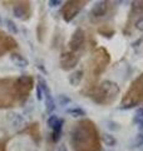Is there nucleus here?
I'll return each instance as SVG.
<instances>
[{
    "label": "nucleus",
    "mask_w": 143,
    "mask_h": 151,
    "mask_svg": "<svg viewBox=\"0 0 143 151\" xmlns=\"http://www.w3.org/2000/svg\"><path fill=\"white\" fill-rule=\"evenodd\" d=\"M34 87V79L30 76L18 78L0 79V108H9L15 105L23 106Z\"/></svg>",
    "instance_id": "obj_1"
},
{
    "label": "nucleus",
    "mask_w": 143,
    "mask_h": 151,
    "mask_svg": "<svg viewBox=\"0 0 143 151\" xmlns=\"http://www.w3.org/2000/svg\"><path fill=\"white\" fill-rule=\"evenodd\" d=\"M70 144L74 151H101L98 130L90 120L77 122L70 131Z\"/></svg>",
    "instance_id": "obj_2"
},
{
    "label": "nucleus",
    "mask_w": 143,
    "mask_h": 151,
    "mask_svg": "<svg viewBox=\"0 0 143 151\" xmlns=\"http://www.w3.org/2000/svg\"><path fill=\"white\" fill-rule=\"evenodd\" d=\"M111 57L106 48H98L93 52L88 62V74H87V87L83 89L84 94H92L97 88V82L102 73L107 69Z\"/></svg>",
    "instance_id": "obj_3"
},
{
    "label": "nucleus",
    "mask_w": 143,
    "mask_h": 151,
    "mask_svg": "<svg viewBox=\"0 0 143 151\" xmlns=\"http://www.w3.org/2000/svg\"><path fill=\"white\" fill-rule=\"evenodd\" d=\"M118 94H119V86L116 82L104 81L99 86H97V88L90 94V97L98 105L108 106L116 101Z\"/></svg>",
    "instance_id": "obj_4"
},
{
    "label": "nucleus",
    "mask_w": 143,
    "mask_h": 151,
    "mask_svg": "<svg viewBox=\"0 0 143 151\" xmlns=\"http://www.w3.org/2000/svg\"><path fill=\"white\" fill-rule=\"evenodd\" d=\"M143 105V73L132 82L129 89L123 96L121 108H132Z\"/></svg>",
    "instance_id": "obj_5"
},
{
    "label": "nucleus",
    "mask_w": 143,
    "mask_h": 151,
    "mask_svg": "<svg viewBox=\"0 0 143 151\" xmlns=\"http://www.w3.org/2000/svg\"><path fill=\"white\" fill-rule=\"evenodd\" d=\"M87 5V1H79V0H70L65 1V4L61 8V18L63 20L69 23L82 12V9Z\"/></svg>",
    "instance_id": "obj_6"
},
{
    "label": "nucleus",
    "mask_w": 143,
    "mask_h": 151,
    "mask_svg": "<svg viewBox=\"0 0 143 151\" xmlns=\"http://www.w3.org/2000/svg\"><path fill=\"white\" fill-rule=\"evenodd\" d=\"M70 52H78V53H83L84 47H85V33L83 29H75V32L72 34L70 40L68 43Z\"/></svg>",
    "instance_id": "obj_7"
},
{
    "label": "nucleus",
    "mask_w": 143,
    "mask_h": 151,
    "mask_svg": "<svg viewBox=\"0 0 143 151\" xmlns=\"http://www.w3.org/2000/svg\"><path fill=\"white\" fill-rule=\"evenodd\" d=\"M38 84L40 86L41 91H43V97L45 100V112L46 113H51L55 110V101H54V97L51 96V92H50V88L48 86V83L41 76H38Z\"/></svg>",
    "instance_id": "obj_8"
},
{
    "label": "nucleus",
    "mask_w": 143,
    "mask_h": 151,
    "mask_svg": "<svg viewBox=\"0 0 143 151\" xmlns=\"http://www.w3.org/2000/svg\"><path fill=\"white\" fill-rule=\"evenodd\" d=\"M83 53H78V52H65L60 57V67L64 70L73 69L75 65L79 63L80 58H82Z\"/></svg>",
    "instance_id": "obj_9"
},
{
    "label": "nucleus",
    "mask_w": 143,
    "mask_h": 151,
    "mask_svg": "<svg viewBox=\"0 0 143 151\" xmlns=\"http://www.w3.org/2000/svg\"><path fill=\"white\" fill-rule=\"evenodd\" d=\"M13 14L16 19L26 20L31 15V5L29 1H18L13 8Z\"/></svg>",
    "instance_id": "obj_10"
},
{
    "label": "nucleus",
    "mask_w": 143,
    "mask_h": 151,
    "mask_svg": "<svg viewBox=\"0 0 143 151\" xmlns=\"http://www.w3.org/2000/svg\"><path fill=\"white\" fill-rule=\"evenodd\" d=\"M16 47V40L11 35H8L6 33L0 30V57L8 53V52H13Z\"/></svg>",
    "instance_id": "obj_11"
},
{
    "label": "nucleus",
    "mask_w": 143,
    "mask_h": 151,
    "mask_svg": "<svg viewBox=\"0 0 143 151\" xmlns=\"http://www.w3.org/2000/svg\"><path fill=\"white\" fill-rule=\"evenodd\" d=\"M108 10V3L107 1H97L93 5L92 10H90V14L95 18H102L107 14Z\"/></svg>",
    "instance_id": "obj_12"
},
{
    "label": "nucleus",
    "mask_w": 143,
    "mask_h": 151,
    "mask_svg": "<svg viewBox=\"0 0 143 151\" xmlns=\"http://www.w3.org/2000/svg\"><path fill=\"white\" fill-rule=\"evenodd\" d=\"M24 132H26L28 135H30L33 140L36 141V144H39L40 141V131H39V124L35 122V124H31L30 126H28L26 129H24Z\"/></svg>",
    "instance_id": "obj_13"
},
{
    "label": "nucleus",
    "mask_w": 143,
    "mask_h": 151,
    "mask_svg": "<svg viewBox=\"0 0 143 151\" xmlns=\"http://www.w3.org/2000/svg\"><path fill=\"white\" fill-rule=\"evenodd\" d=\"M83 78H84V70L77 69L75 72H73V73L69 76L68 81H69V83H70L73 87H77V86H79V84L82 83Z\"/></svg>",
    "instance_id": "obj_14"
},
{
    "label": "nucleus",
    "mask_w": 143,
    "mask_h": 151,
    "mask_svg": "<svg viewBox=\"0 0 143 151\" xmlns=\"http://www.w3.org/2000/svg\"><path fill=\"white\" fill-rule=\"evenodd\" d=\"M10 59H11V62L14 64L18 65V67H20V68H26L28 65H29V60H28L24 55L19 54V53H11Z\"/></svg>",
    "instance_id": "obj_15"
},
{
    "label": "nucleus",
    "mask_w": 143,
    "mask_h": 151,
    "mask_svg": "<svg viewBox=\"0 0 143 151\" xmlns=\"http://www.w3.org/2000/svg\"><path fill=\"white\" fill-rule=\"evenodd\" d=\"M63 126H64V120L60 119L58 121V124L53 127V132H51V140H53V142H58V141L60 140L61 131H63Z\"/></svg>",
    "instance_id": "obj_16"
},
{
    "label": "nucleus",
    "mask_w": 143,
    "mask_h": 151,
    "mask_svg": "<svg viewBox=\"0 0 143 151\" xmlns=\"http://www.w3.org/2000/svg\"><path fill=\"white\" fill-rule=\"evenodd\" d=\"M66 113L72 117H83L87 115L85 110H83L82 107H70V108H66Z\"/></svg>",
    "instance_id": "obj_17"
},
{
    "label": "nucleus",
    "mask_w": 143,
    "mask_h": 151,
    "mask_svg": "<svg viewBox=\"0 0 143 151\" xmlns=\"http://www.w3.org/2000/svg\"><path fill=\"white\" fill-rule=\"evenodd\" d=\"M9 117V121L11 122V125L13 126H15V127H19V126H21L24 124V119H23V116H20L19 113H9L8 115Z\"/></svg>",
    "instance_id": "obj_18"
},
{
    "label": "nucleus",
    "mask_w": 143,
    "mask_h": 151,
    "mask_svg": "<svg viewBox=\"0 0 143 151\" xmlns=\"http://www.w3.org/2000/svg\"><path fill=\"white\" fill-rule=\"evenodd\" d=\"M102 141L106 144V146H109V147H113V146L117 145V139L112 134H106L104 132L102 135Z\"/></svg>",
    "instance_id": "obj_19"
},
{
    "label": "nucleus",
    "mask_w": 143,
    "mask_h": 151,
    "mask_svg": "<svg viewBox=\"0 0 143 151\" xmlns=\"http://www.w3.org/2000/svg\"><path fill=\"white\" fill-rule=\"evenodd\" d=\"M4 24H5L6 29H8L9 32H10L11 34H18L19 29H18V25L15 24V22H14V20H11V19L6 18L5 20H4Z\"/></svg>",
    "instance_id": "obj_20"
},
{
    "label": "nucleus",
    "mask_w": 143,
    "mask_h": 151,
    "mask_svg": "<svg viewBox=\"0 0 143 151\" xmlns=\"http://www.w3.org/2000/svg\"><path fill=\"white\" fill-rule=\"evenodd\" d=\"M56 101H58V103L60 106H68L72 102L70 97L66 96V94H58V96H56Z\"/></svg>",
    "instance_id": "obj_21"
},
{
    "label": "nucleus",
    "mask_w": 143,
    "mask_h": 151,
    "mask_svg": "<svg viewBox=\"0 0 143 151\" xmlns=\"http://www.w3.org/2000/svg\"><path fill=\"white\" fill-rule=\"evenodd\" d=\"M60 119L56 115H50L49 117H48V120H46V125L50 127V129H53V127L58 124V121H59Z\"/></svg>",
    "instance_id": "obj_22"
},
{
    "label": "nucleus",
    "mask_w": 143,
    "mask_h": 151,
    "mask_svg": "<svg viewBox=\"0 0 143 151\" xmlns=\"http://www.w3.org/2000/svg\"><path fill=\"white\" fill-rule=\"evenodd\" d=\"M143 145V132H141V134H138L134 140H133V142H132V146L133 147H139V146Z\"/></svg>",
    "instance_id": "obj_23"
},
{
    "label": "nucleus",
    "mask_w": 143,
    "mask_h": 151,
    "mask_svg": "<svg viewBox=\"0 0 143 151\" xmlns=\"http://www.w3.org/2000/svg\"><path fill=\"white\" fill-rule=\"evenodd\" d=\"M134 28L138 30H143V15H141L134 20Z\"/></svg>",
    "instance_id": "obj_24"
},
{
    "label": "nucleus",
    "mask_w": 143,
    "mask_h": 151,
    "mask_svg": "<svg viewBox=\"0 0 143 151\" xmlns=\"http://www.w3.org/2000/svg\"><path fill=\"white\" fill-rule=\"evenodd\" d=\"M107 127L109 130H112V131H118L121 127H119V125L117 124V122H114V121H107Z\"/></svg>",
    "instance_id": "obj_25"
},
{
    "label": "nucleus",
    "mask_w": 143,
    "mask_h": 151,
    "mask_svg": "<svg viewBox=\"0 0 143 151\" xmlns=\"http://www.w3.org/2000/svg\"><path fill=\"white\" fill-rule=\"evenodd\" d=\"M136 120H143V106H139L136 108V115H134Z\"/></svg>",
    "instance_id": "obj_26"
},
{
    "label": "nucleus",
    "mask_w": 143,
    "mask_h": 151,
    "mask_svg": "<svg viewBox=\"0 0 143 151\" xmlns=\"http://www.w3.org/2000/svg\"><path fill=\"white\" fill-rule=\"evenodd\" d=\"M35 92H36V100L38 101H41L43 100V91H41V88L39 84H35Z\"/></svg>",
    "instance_id": "obj_27"
},
{
    "label": "nucleus",
    "mask_w": 143,
    "mask_h": 151,
    "mask_svg": "<svg viewBox=\"0 0 143 151\" xmlns=\"http://www.w3.org/2000/svg\"><path fill=\"white\" fill-rule=\"evenodd\" d=\"M48 4H49L50 8H55V6H58V5H61L63 3H61L60 0H50V1L48 3Z\"/></svg>",
    "instance_id": "obj_28"
},
{
    "label": "nucleus",
    "mask_w": 143,
    "mask_h": 151,
    "mask_svg": "<svg viewBox=\"0 0 143 151\" xmlns=\"http://www.w3.org/2000/svg\"><path fill=\"white\" fill-rule=\"evenodd\" d=\"M133 122H134L136 125H138V129H139L141 131H143V120H136V119H133Z\"/></svg>",
    "instance_id": "obj_29"
},
{
    "label": "nucleus",
    "mask_w": 143,
    "mask_h": 151,
    "mask_svg": "<svg viewBox=\"0 0 143 151\" xmlns=\"http://www.w3.org/2000/svg\"><path fill=\"white\" fill-rule=\"evenodd\" d=\"M56 151H68V147H66V145H65V144H61V145L58 146Z\"/></svg>",
    "instance_id": "obj_30"
},
{
    "label": "nucleus",
    "mask_w": 143,
    "mask_h": 151,
    "mask_svg": "<svg viewBox=\"0 0 143 151\" xmlns=\"http://www.w3.org/2000/svg\"><path fill=\"white\" fill-rule=\"evenodd\" d=\"M0 151H6V144L4 141L0 142Z\"/></svg>",
    "instance_id": "obj_31"
},
{
    "label": "nucleus",
    "mask_w": 143,
    "mask_h": 151,
    "mask_svg": "<svg viewBox=\"0 0 143 151\" xmlns=\"http://www.w3.org/2000/svg\"><path fill=\"white\" fill-rule=\"evenodd\" d=\"M1 23H3V20H1V18H0V24H1Z\"/></svg>",
    "instance_id": "obj_32"
},
{
    "label": "nucleus",
    "mask_w": 143,
    "mask_h": 151,
    "mask_svg": "<svg viewBox=\"0 0 143 151\" xmlns=\"http://www.w3.org/2000/svg\"><path fill=\"white\" fill-rule=\"evenodd\" d=\"M107 151H111V150H107Z\"/></svg>",
    "instance_id": "obj_33"
}]
</instances>
